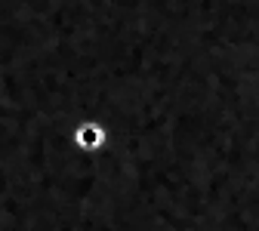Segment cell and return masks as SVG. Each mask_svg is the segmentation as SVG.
I'll return each instance as SVG.
<instances>
[{
    "label": "cell",
    "mask_w": 259,
    "mask_h": 231,
    "mask_svg": "<svg viewBox=\"0 0 259 231\" xmlns=\"http://www.w3.org/2000/svg\"><path fill=\"white\" fill-rule=\"evenodd\" d=\"M108 126L105 123H99V120H80L74 129H71V142H74V148L77 151H83V154H102L105 148H108Z\"/></svg>",
    "instance_id": "obj_1"
}]
</instances>
